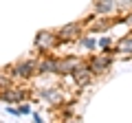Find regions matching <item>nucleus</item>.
<instances>
[{
	"instance_id": "nucleus-1",
	"label": "nucleus",
	"mask_w": 132,
	"mask_h": 123,
	"mask_svg": "<svg viewBox=\"0 0 132 123\" xmlns=\"http://www.w3.org/2000/svg\"><path fill=\"white\" fill-rule=\"evenodd\" d=\"M0 97L7 99V101H20V97H22V95H20V92H2Z\"/></svg>"
},
{
	"instance_id": "nucleus-2",
	"label": "nucleus",
	"mask_w": 132,
	"mask_h": 123,
	"mask_svg": "<svg viewBox=\"0 0 132 123\" xmlns=\"http://www.w3.org/2000/svg\"><path fill=\"white\" fill-rule=\"evenodd\" d=\"M15 73H18V75H29V73H31V64H24V66H18V68H15Z\"/></svg>"
}]
</instances>
